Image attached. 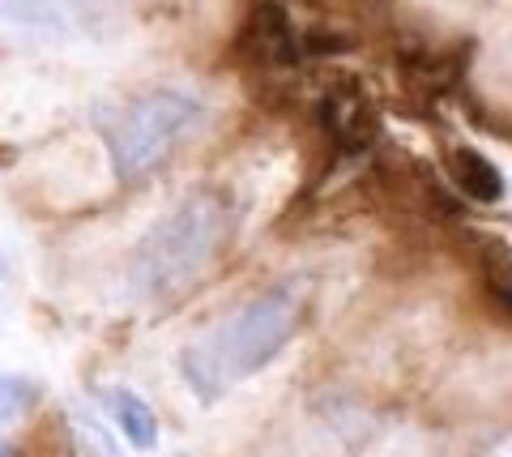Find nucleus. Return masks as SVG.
Masks as SVG:
<instances>
[{
    "label": "nucleus",
    "instance_id": "obj_2",
    "mask_svg": "<svg viewBox=\"0 0 512 457\" xmlns=\"http://www.w3.org/2000/svg\"><path fill=\"white\" fill-rule=\"evenodd\" d=\"M222 235H227V214L222 201L210 193L184 197L171 214H163L137 244L133 261H128V287L137 299H167L184 291L197 278L210 257L218 252Z\"/></svg>",
    "mask_w": 512,
    "mask_h": 457
},
{
    "label": "nucleus",
    "instance_id": "obj_8",
    "mask_svg": "<svg viewBox=\"0 0 512 457\" xmlns=\"http://www.w3.org/2000/svg\"><path fill=\"white\" fill-rule=\"evenodd\" d=\"M77 449H82V457H120L116 445L107 440V432L99 428V423H82L77 419Z\"/></svg>",
    "mask_w": 512,
    "mask_h": 457
},
{
    "label": "nucleus",
    "instance_id": "obj_5",
    "mask_svg": "<svg viewBox=\"0 0 512 457\" xmlns=\"http://www.w3.org/2000/svg\"><path fill=\"white\" fill-rule=\"evenodd\" d=\"M448 167H453V180L470 201H483V206L504 201L508 180H504V171L487 159V154H478L470 146H457L453 154H448Z\"/></svg>",
    "mask_w": 512,
    "mask_h": 457
},
{
    "label": "nucleus",
    "instance_id": "obj_1",
    "mask_svg": "<svg viewBox=\"0 0 512 457\" xmlns=\"http://www.w3.org/2000/svg\"><path fill=\"white\" fill-rule=\"evenodd\" d=\"M303 312V287L299 282H282V287L248 299L231 317L210 325L201 338H192L180 351L184 381L201 393L205 402L239 385L244 376L261 372L286 342L295 338Z\"/></svg>",
    "mask_w": 512,
    "mask_h": 457
},
{
    "label": "nucleus",
    "instance_id": "obj_4",
    "mask_svg": "<svg viewBox=\"0 0 512 457\" xmlns=\"http://www.w3.org/2000/svg\"><path fill=\"white\" fill-rule=\"evenodd\" d=\"M111 26V0H0V35L18 43H77Z\"/></svg>",
    "mask_w": 512,
    "mask_h": 457
},
{
    "label": "nucleus",
    "instance_id": "obj_10",
    "mask_svg": "<svg viewBox=\"0 0 512 457\" xmlns=\"http://www.w3.org/2000/svg\"><path fill=\"white\" fill-rule=\"evenodd\" d=\"M0 457H18V449H13V445H0Z\"/></svg>",
    "mask_w": 512,
    "mask_h": 457
},
{
    "label": "nucleus",
    "instance_id": "obj_7",
    "mask_svg": "<svg viewBox=\"0 0 512 457\" xmlns=\"http://www.w3.org/2000/svg\"><path fill=\"white\" fill-rule=\"evenodd\" d=\"M35 398H39V385L30 381V376L0 372V423H13Z\"/></svg>",
    "mask_w": 512,
    "mask_h": 457
},
{
    "label": "nucleus",
    "instance_id": "obj_3",
    "mask_svg": "<svg viewBox=\"0 0 512 457\" xmlns=\"http://www.w3.org/2000/svg\"><path fill=\"white\" fill-rule=\"evenodd\" d=\"M201 99L188 90H146L116 116L107 129L111 171L133 184L167 163V154L180 146V137L201 120Z\"/></svg>",
    "mask_w": 512,
    "mask_h": 457
},
{
    "label": "nucleus",
    "instance_id": "obj_9",
    "mask_svg": "<svg viewBox=\"0 0 512 457\" xmlns=\"http://www.w3.org/2000/svg\"><path fill=\"white\" fill-rule=\"evenodd\" d=\"M495 457H512V440H504V445L495 449Z\"/></svg>",
    "mask_w": 512,
    "mask_h": 457
},
{
    "label": "nucleus",
    "instance_id": "obj_6",
    "mask_svg": "<svg viewBox=\"0 0 512 457\" xmlns=\"http://www.w3.org/2000/svg\"><path fill=\"white\" fill-rule=\"evenodd\" d=\"M107 411L120 423V432L133 449H154L158 445V419L133 389H107Z\"/></svg>",
    "mask_w": 512,
    "mask_h": 457
}]
</instances>
